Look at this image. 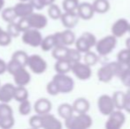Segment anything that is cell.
I'll list each match as a JSON object with an SVG mask.
<instances>
[{
    "label": "cell",
    "instance_id": "6da1fadb",
    "mask_svg": "<svg viewBox=\"0 0 130 129\" xmlns=\"http://www.w3.org/2000/svg\"><path fill=\"white\" fill-rule=\"evenodd\" d=\"M124 68H125L124 65L120 64V62H118V61L105 64L102 67H100L99 70H98V80L103 83L110 82L113 77H115V76L119 77Z\"/></svg>",
    "mask_w": 130,
    "mask_h": 129
},
{
    "label": "cell",
    "instance_id": "7a4b0ae2",
    "mask_svg": "<svg viewBox=\"0 0 130 129\" xmlns=\"http://www.w3.org/2000/svg\"><path fill=\"white\" fill-rule=\"evenodd\" d=\"M92 118L88 113L73 114L68 119H65L66 127L68 129H88L92 126Z\"/></svg>",
    "mask_w": 130,
    "mask_h": 129
},
{
    "label": "cell",
    "instance_id": "3957f363",
    "mask_svg": "<svg viewBox=\"0 0 130 129\" xmlns=\"http://www.w3.org/2000/svg\"><path fill=\"white\" fill-rule=\"evenodd\" d=\"M117 44V38L112 34L106 35L104 38L100 39L96 43V50L98 55L107 56L112 52Z\"/></svg>",
    "mask_w": 130,
    "mask_h": 129
},
{
    "label": "cell",
    "instance_id": "277c9868",
    "mask_svg": "<svg viewBox=\"0 0 130 129\" xmlns=\"http://www.w3.org/2000/svg\"><path fill=\"white\" fill-rule=\"evenodd\" d=\"M53 82L58 87L59 93L67 94L73 91L74 88V81L67 73H56L53 76Z\"/></svg>",
    "mask_w": 130,
    "mask_h": 129
},
{
    "label": "cell",
    "instance_id": "5b68a950",
    "mask_svg": "<svg viewBox=\"0 0 130 129\" xmlns=\"http://www.w3.org/2000/svg\"><path fill=\"white\" fill-rule=\"evenodd\" d=\"M126 122V116L121 110H113L108 115V119L105 123L106 129H120Z\"/></svg>",
    "mask_w": 130,
    "mask_h": 129
},
{
    "label": "cell",
    "instance_id": "8992f818",
    "mask_svg": "<svg viewBox=\"0 0 130 129\" xmlns=\"http://www.w3.org/2000/svg\"><path fill=\"white\" fill-rule=\"evenodd\" d=\"M22 42L25 44L31 47H38L41 44L43 40V35L38 29L36 28H28L26 31L22 32Z\"/></svg>",
    "mask_w": 130,
    "mask_h": 129
},
{
    "label": "cell",
    "instance_id": "52a82bcc",
    "mask_svg": "<svg viewBox=\"0 0 130 129\" xmlns=\"http://www.w3.org/2000/svg\"><path fill=\"white\" fill-rule=\"evenodd\" d=\"M27 66L29 67L31 72L36 74H42L46 71L47 63L41 56L39 55H31L28 56Z\"/></svg>",
    "mask_w": 130,
    "mask_h": 129
},
{
    "label": "cell",
    "instance_id": "ba28073f",
    "mask_svg": "<svg viewBox=\"0 0 130 129\" xmlns=\"http://www.w3.org/2000/svg\"><path fill=\"white\" fill-rule=\"evenodd\" d=\"M71 71L80 81H87L92 75V70L91 66L86 65L85 63H82L80 61L72 64Z\"/></svg>",
    "mask_w": 130,
    "mask_h": 129
},
{
    "label": "cell",
    "instance_id": "9c48e42d",
    "mask_svg": "<svg viewBox=\"0 0 130 129\" xmlns=\"http://www.w3.org/2000/svg\"><path fill=\"white\" fill-rule=\"evenodd\" d=\"M98 106L99 112L104 116H108L115 109L112 98L108 95H102L101 97H99L98 101Z\"/></svg>",
    "mask_w": 130,
    "mask_h": 129
},
{
    "label": "cell",
    "instance_id": "30bf717a",
    "mask_svg": "<svg viewBox=\"0 0 130 129\" xmlns=\"http://www.w3.org/2000/svg\"><path fill=\"white\" fill-rule=\"evenodd\" d=\"M29 21L30 28H36V29H43L48 24V19L46 16L42 13H36L33 12L30 15L27 16Z\"/></svg>",
    "mask_w": 130,
    "mask_h": 129
},
{
    "label": "cell",
    "instance_id": "8fae6325",
    "mask_svg": "<svg viewBox=\"0 0 130 129\" xmlns=\"http://www.w3.org/2000/svg\"><path fill=\"white\" fill-rule=\"evenodd\" d=\"M13 81L17 86H27L31 80V75L28 71L26 69V66H22L18 69L13 74Z\"/></svg>",
    "mask_w": 130,
    "mask_h": 129
},
{
    "label": "cell",
    "instance_id": "7c38bea8",
    "mask_svg": "<svg viewBox=\"0 0 130 129\" xmlns=\"http://www.w3.org/2000/svg\"><path fill=\"white\" fill-rule=\"evenodd\" d=\"M129 22L126 19H119L113 23L111 27V34L116 38L122 37L128 31Z\"/></svg>",
    "mask_w": 130,
    "mask_h": 129
},
{
    "label": "cell",
    "instance_id": "4fadbf2b",
    "mask_svg": "<svg viewBox=\"0 0 130 129\" xmlns=\"http://www.w3.org/2000/svg\"><path fill=\"white\" fill-rule=\"evenodd\" d=\"M60 20L65 28L72 29L78 24L80 18L76 12H65L61 14Z\"/></svg>",
    "mask_w": 130,
    "mask_h": 129
},
{
    "label": "cell",
    "instance_id": "5bb4252c",
    "mask_svg": "<svg viewBox=\"0 0 130 129\" xmlns=\"http://www.w3.org/2000/svg\"><path fill=\"white\" fill-rule=\"evenodd\" d=\"M76 12H77L80 19L88 21V20H90L94 16L95 11L92 6V4L83 2L82 4H79L77 9H76Z\"/></svg>",
    "mask_w": 130,
    "mask_h": 129
},
{
    "label": "cell",
    "instance_id": "9a60e30c",
    "mask_svg": "<svg viewBox=\"0 0 130 129\" xmlns=\"http://www.w3.org/2000/svg\"><path fill=\"white\" fill-rule=\"evenodd\" d=\"M42 128L44 129H61L62 124L54 115L46 113L42 115Z\"/></svg>",
    "mask_w": 130,
    "mask_h": 129
},
{
    "label": "cell",
    "instance_id": "2e32d148",
    "mask_svg": "<svg viewBox=\"0 0 130 129\" xmlns=\"http://www.w3.org/2000/svg\"><path fill=\"white\" fill-rule=\"evenodd\" d=\"M15 86L12 83H6L0 87V102L9 103L13 99Z\"/></svg>",
    "mask_w": 130,
    "mask_h": 129
},
{
    "label": "cell",
    "instance_id": "e0dca14e",
    "mask_svg": "<svg viewBox=\"0 0 130 129\" xmlns=\"http://www.w3.org/2000/svg\"><path fill=\"white\" fill-rule=\"evenodd\" d=\"M52 104L51 101L47 98H40L35 103L34 110L36 112V114L43 115V114L50 113L52 110Z\"/></svg>",
    "mask_w": 130,
    "mask_h": 129
},
{
    "label": "cell",
    "instance_id": "ac0fdd59",
    "mask_svg": "<svg viewBox=\"0 0 130 129\" xmlns=\"http://www.w3.org/2000/svg\"><path fill=\"white\" fill-rule=\"evenodd\" d=\"M13 8L18 18L27 17V16L30 15V14L34 12V8H33L32 5H31L29 1L28 2H20V3H18Z\"/></svg>",
    "mask_w": 130,
    "mask_h": 129
},
{
    "label": "cell",
    "instance_id": "d6986e66",
    "mask_svg": "<svg viewBox=\"0 0 130 129\" xmlns=\"http://www.w3.org/2000/svg\"><path fill=\"white\" fill-rule=\"evenodd\" d=\"M72 106L73 109H74V112H76V113H88L89 108H90L89 102L86 98L83 97L77 98L74 102Z\"/></svg>",
    "mask_w": 130,
    "mask_h": 129
},
{
    "label": "cell",
    "instance_id": "ffe728a7",
    "mask_svg": "<svg viewBox=\"0 0 130 129\" xmlns=\"http://www.w3.org/2000/svg\"><path fill=\"white\" fill-rule=\"evenodd\" d=\"M71 67L72 63L67 59H58L54 65L57 73H67L71 71Z\"/></svg>",
    "mask_w": 130,
    "mask_h": 129
},
{
    "label": "cell",
    "instance_id": "44dd1931",
    "mask_svg": "<svg viewBox=\"0 0 130 129\" xmlns=\"http://www.w3.org/2000/svg\"><path fill=\"white\" fill-rule=\"evenodd\" d=\"M74 43H75V49L78 50L80 53H86V52L89 51L90 49L92 48L90 43L88 42V40L86 39L82 34L78 38V39L75 40Z\"/></svg>",
    "mask_w": 130,
    "mask_h": 129
},
{
    "label": "cell",
    "instance_id": "7402d4cb",
    "mask_svg": "<svg viewBox=\"0 0 130 129\" xmlns=\"http://www.w3.org/2000/svg\"><path fill=\"white\" fill-rule=\"evenodd\" d=\"M74 109H73V106L69 103H62L58 106V113L59 115L60 118L65 120V119H68L69 117L74 114Z\"/></svg>",
    "mask_w": 130,
    "mask_h": 129
},
{
    "label": "cell",
    "instance_id": "603a6c76",
    "mask_svg": "<svg viewBox=\"0 0 130 129\" xmlns=\"http://www.w3.org/2000/svg\"><path fill=\"white\" fill-rule=\"evenodd\" d=\"M95 12L98 13H105L110 9V3L108 0H95L92 4Z\"/></svg>",
    "mask_w": 130,
    "mask_h": 129
},
{
    "label": "cell",
    "instance_id": "cb8c5ba5",
    "mask_svg": "<svg viewBox=\"0 0 130 129\" xmlns=\"http://www.w3.org/2000/svg\"><path fill=\"white\" fill-rule=\"evenodd\" d=\"M28 98V91L25 86H17L14 88V94H13V99L15 101L21 102L27 100Z\"/></svg>",
    "mask_w": 130,
    "mask_h": 129
},
{
    "label": "cell",
    "instance_id": "d4e9b609",
    "mask_svg": "<svg viewBox=\"0 0 130 129\" xmlns=\"http://www.w3.org/2000/svg\"><path fill=\"white\" fill-rule=\"evenodd\" d=\"M52 57L56 60L58 59H67V52H68V48L67 46H55L52 49Z\"/></svg>",
    "mask_w": 130,
    "mask_h": 129
},
{
    "label": "cell",
    "instance_id": "484cf974",
    "mask_svg": "<svg viewBox=\"0 0 130 129\" xmlns=\"http://www.w3.org/2000/svg\"><path fill=\"white\" fill-rule=\"evenodd\" d=\"M1 16H2V19L7 23L14 21L18 18L15 13V11H14L13 7H7L5 9H3L1 12Z\"/></svg>",
    "mask_w": 130,
    "mask_h": 129
},
{
    "label": "cell",
    "instance_id": "4316f807",
    "mask_svg": "<svg viewBox=\"0 0 130 129\" xmlns=\"http://www.w3.org/2000/svg\"><path fill=\"white\" fill-rule=\"evenodd\" d=\"M61 37H62V42L63 44L65 46H69L72 45L75 42V34L71 29L67 28V30L61 32Z\"/></svg>",
    "mask_w": 130,
    "mask_h": 129
},
{
    "label": "cell",
    "instance_id": "83f0119b",
    "mask_svg": "<svg viewBox=\"0 0 130 129\" xmlns=\"http://www.w3.org/2000/svg\"><path fill=\"white\" fill-rule=\"evenodd\" d=\"M40 47H41V49L43 51H50V50H52L55 47L53 34L47 35L46 37L43 38V40L41 42V44H40Z\"/></svg>",
    "mask_w": 130,
    "mask_h": 129
},
{
    "label": "cell",
    "instance_id": "f1b7e54d",
    "mask_svg": "<svg viewBox=\"0 0 130 129\" xmlns=\"http://www.w3.org/2000/svg\"><path fill=\"white\" fill-rule=\"evenodd\" d=\"M124 95L125 93L123 91H116L113 93L112 97H111L115 108H117L118 110H123Z\"/></svg>",
    "mask_w": 130,
    "mask_h": 129
},
{
    "label": "cell",
    "instance_id": "f546056e",
    "mask_svg": "<svg viewBox=\"0 0 130 129\" xmlns=\"http://www.w3.org/2000/svg\"><path fill=\"white\" fill-rule=\"evenodd\" d=\"M12 59L19 62L20 64L23 66H27V59H28V55L23 50H17L12 56Z\"/></svg>",
    "mask_w": 130,
    "mask_h": 129
},
{
    "label": "cell",
    "instance_id": "4dcf8cb0",
    "mask_svg": "<svg viewBox=\"0 0 130 129\" xmlns=\"http://www.w3.org/2000/svg\"><path fill=\"white\" fill-rule=\"evenodd\" d=\"M117 61L120 62L123 65H127V63L130 61V50L128 49H123L117 55Z\"/></svg>",
    "mask_w": 130,
    "mask_h": 129
},
{
    "label": "cell",
    "instance_id": "1f68e13d",
    "mask_svg": "<svg viewBox=\"0 0 130 129\" xmlns=\"http://www.w3.org/2000/svg\"><path fill=\"white\" fill-rule=\"evenodd\" d=\"M83 59H84V63H85L86 65H89V66H92V65H95L98 63V56L96 55L95 52L89 50V51L84 53Z\"/></svg>",
    "mask_w": 130,
    "mask_h": 129
},
{
    "label": "cell",
    "instance_id": "d6a6232c",
    "mask_svg": "<svg viewBox=\"0 0 130 129\" xmlns=\"http://www.w3.org/2000/svg\"><path fill=\"white\" fill-rule=\"evenodd\" d=\"M62 14L61 9L59 8V6L57 5H55L54 3L52 4L51 5H49L48 8V15L50 16L51 19L52 20H58L60 19V16Z\"/></svg>",
    "mask_w": 130,
    "mask_h": 129
},
{
    "label": "cell",
    "instance_id": "836d02e7",
    "mask_svg": "<svg viewBox=\"0 0 130 129\" xmlns=\"http://www.w3.org/2000/svg\"><path fill=\"white\" fill-rule=\"evenodd\" d=\"M79 4V0H64L62 7L65 12H76Z\"/></svg>",
    "mask_w": 130,
    "mask_h": 129
},
{
    "label": "cell",
    "instance_id": "e575fe53",
    "mask_svg": "<svg viewBox=\"0 0 130 129\" xmlns=\"http://www.w3.org/2000/svg\"><path fill=\"white\" fill-rule=\"evenodd\" d=\"M82 59V53L76 49H68V52H67V59L70 61L72 64L80 61Z\"/></svg>",
    "mask_w": 130,
    "mask_h": 129
},
{
    "label": "cell",
    "instance_id": "d590c367",
    "mask_svg": "<svg viewBox=\"0 0 130 129\" xmlns=\"http://www.w3.org/2000/svg\"><path fill=\"white\" fill-rule=\"evenodd\" d=\"M6 32L12 36V38L18 37L21 33L19 27H18L17 23H15L14 21H12V22L8 23V25H7V27H6Z\"/></svg>",
    "mask_w": 130,
    "mask_h": 129
},
{
    "label": "cell",
    "instance_id": "8d00e7d4",
    "mask_svg": "<svg viewBox=\"0 0 130 129\" xmlns=\"http://www.w3.org/2000/svg\"><path fill=\"white\" fill-rule=\"evenodd\" d=\"M12 109L8 103H0V119H5V118L12 116Z\"/></svg>",
    "mask_w": 130,
    "mask_h": 129
},
{
    "label": "cell",
    "instance_id": "74e56055",
    "mask_svg": "<svg viewBox=\"0 0 130 129\" xmlns=\"http://www.w3.org/2000/svg\"><path fill=\"white\" fill-rule=\"evenodd\" d=\"M31 103L28 101V99L24 100V101L21 102L19 105V112L21 115L27 116L31 112Z\"/></svg>",
    "mask_w": 130,
    "mask_h": 129
},
{
    "label": "cell",
    "instance_id": "f35d334b",
    "mask_svg": "<svg viewBox=\"0 0 130 129\" xmlns=\"http://www.w3.org/2000/svg\"><path fill=\"white\" fill-rule=\"evenodd\" d=\"M119 77H120L122 84L127 87V88H130V68H127V67L124 68Z\"/></svg>",
    "mask_w": 130,
    "mask_h": 129
},
{
    "label": "cell",
    "instance_id": "ab89813d",
    "mask_svg": "<svg viewBox=\"0 0 130 129\" xmlns=\"http://www.w3.org/2000/svg\"><path fill=\"white\" fill-rule=\"evenodd\" d=\"M14 123H15V120H14L13 116H10L5 119H0V127L3 129L12 128L14 126Z\"/></svg>",
    "mask_w": 130,
    "mask_h": 129
},
{
    "label": "cell",
    "instance_id": "60d3db41",
    "mask_svg": "<svg viewBox=\"0 0 130 129\" xmlns=\"http://www.w3.org/2000/svg\"><path fill=\"white\" fill-rule=\"evenodd\" d=\"M23 65H21L19 62H17L14 59H11V60L9 61L8 64H6V72H8L10 74H13L18 69H20L21 67H22Z\"/></svg>",
    "mask_w": 130,
    "mask_h": 129
},
{
    "label": "cell",
    "instance_id": "b9f144b4",
    "mask_svg": "<svg viewBox=\"0 0 130 129\" xmlns=\"http://www.w3.org/2000/svg\"><path fill=\"white\" fill-rule=\"evenodd\" d=\"M12 42V36L6 31L2 29L0 31V46H8Z\"/></svg>",
    "mask_w": 130,
    "mask_h": 129
},
{
    "label": "cell",
    "instance_id": "7bdbcfd3",
    "mask_svg": "<svg viewBox=\"0 0 130 129\" xmlns=\"http://www.w3.org/2000/svg\"><path fill=\"white\" fill-rule=\"evenodd\" d=\"M29 126L32 128H42V115H34L29 119Z\"/></svg>",
    "mask_w": 130,
    "mask_h": 129
},
{
    "label": "cell",
    "instance_id": "ee69618b",
    "mask_svg": "<svg viewBox=\"0 0 130 129\" xmlns=\"http://www.w3.org/2000/svg\"><path fill=\"white\" fill-rule=\"evenodd\" d=\"M17 25H18V27H19L21 32H24L28 29V28H30V25H29V21H28L27 17L20 18V20L17 22Z\"/></svg>",
    "mask_w": 130,
    "mask_h": 129
},
{
    "label": "cell",
    "instance_id": "f6af8a7d",
    "mask_svg": "<svg viewBox=\"0 0 130 129\" xmlns=\"http://www.w3.org/2000/svg\"><path fill=\"white\" fill-rule=\"evenodd\" d=\"M46 90L48 92V94H50L51 96H57L58 94H59V91L58 89V87L56 86L53 81H50L46 86Z\"/></svg>",
    "mask_w": 130,
    "mask_h": 129
},
{
    "label": "cell",
    "instance_id": "bcb514c9",
    "mask_svg": "<svg viewBox=\"0 0 130 129\" xmlns=\"http://www.w3.org/2000/svg\"><path fill=\"white\" fill-rule=\"evenodd\" d=\"M123 110L130 113V88L127 90V92L124 95V103H123Z\"/></svg>",
    "mask_w": 130,
    "mask_h": 129
},
{
    "label": "cell",
    "instance_id": "7dc6e473",
    "mask_svg": "<svg viewBox=\"0 0 130 129\" xmlns=\"http://www.w3.org/2000/svg\"><path fill=\"white\" fill-rule=\"evenodd\" d=\"M82 35L88 40L89 43H90L91 47H94L96 43V36L92 34V33H89V32H84L82 34Z\"/></svg>",
    "mask_w": 130,
    "mask_h": 129
},
{
    "label": "cell",
    "instance_id": "c3c4849f",
    "mask_svg": "<svg viewBox=\"0 0 130 129\" xmlns=\"http://www.w3.org/2000/svg\"><path fill=\"white\" fill-rule=\"evenodd\" d=\"M29 2L32 5L33 8L36 9V10H42L45 7L43 0H29Z\"/></svg>",
    "mask_w": 130,
    "mask_h": 129
},
{
    "label": "cell",
    "instance_id": "681fc988",
    "mask_svg": "<svg viewBox=\"0 0 130 129\" xmlns=\"http://www.w3.org/2000/svg\"><path fill=\"white\" fill-rule=\"evenodd\" d=\"M6 72V63L0 59V75L4 74Z\"/></svg>",
    "mask_w": 130,
    "mask_h": 129
},
{
    "label": "cell",
    "instance_id": "f907efd6",
    "mask_svg": "<svg viewBox=\"0 0 130 129\" xmlns=\"http://www.w3.org/2000/svg\"><path fill=\"white\" fill-rule=\"evenodd\" d=\"M43 2L44 6H49V5H51L52 4L54 3L55 0H43Z\"/></svg>",
    "mask_w": 130,
    "mask_h": 129
},
{
    "label": "cell",
    "instance_id": "816d5d0a",
    "mask_svg": "<svg viewBox=\"0 0 130 129\" xmlns=\"http://www.w3.org/2000/svg\"><path fill=\"white\" fill-rule=\"evenodd\" d=\"M4 5H5V0H0V12L3 10Z\"/></svg>",
    "mask_w": 130,
    "mask_h": 129
},
{
    "label": "cell",
    "instance_id": "f5cc1de1",
    "mask_svg": "<svg viewBox=\"0 0 130 129\" xmlns=\"http://www.w3.org/2000/svg\"><path fill=\"white\" fill-rule=\"evenodd\" d=\"M126 45H127V49H128L130 50V37L127 38V41H126Z\"/></svg>",
    "mask_w": 130,
    "mask_h": 129
},
{
    "label": "cell",
    "instance_id": "db71d44e",
    "mask_svg": "<svg viewBox=\"0 0 130 129\" xmlns=\"http://www.w3.org/2000/svg\"><path fill=\"white\" fill-rule=\"evenodd\" d=\"M21 2H28L29 0H20Z\"/></svg>",
    "mask_w": 130,
    "mask_h": 129
},
{
    "label": "cell",
    "instance_id": "11a10c76",
    "mask_svg": "<svg viewBox=\"0 0 130 129\" xmlns=\"http://www.w3.org/2000/svg\"><path fill=\"white\" fill-rule=\"evenodd\" d=\"M130 34V23H129V27H128V31H127Z\"/></svg>",
    "mask_w": 130,
    "mask_h": 129
},
{
    "label": "cell",
    "instance_id": "9f6ffc18",
    "mask_svg": "<svg viewBox=\"0 0 130 129\" xmlns=\"http://www.w3.org/2000/svg\"><path fill=\"white\" fill-rule=\"evenodd\" d=\"M0 87H1V83H0Z\"/></svg>",
    "mask_w": 130,
    "mask_h": 129
}]
</instances>
